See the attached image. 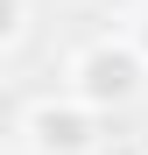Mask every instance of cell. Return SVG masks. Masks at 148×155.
<instances>
[{
	"label": "cell",
	"instance_id": "6da1fadb",
	"mask_svg": "<svg viewBox=\"0 0 148 155\" xmlns=\"http://www.w3.org/2000/svg\"><path fill=\"white\" fill-rule=\"evenodd\" d=\"M64 85H71V99H78V106H92V113H120V106H134V99H141L148 64L134 57L127 35H92V42L71 49Z\"/></svg>",
	"mask_w": 148,
	"mask_h": 155
},
{
	"label": "cell",
	"instance_id": "7a4b0ae2",
	"mask_svg": "<svg viewBox=\"0 0 148 155\" xmlns=\"http://www.w3.org/2000/svg\"><path fill=\"white\" fill-rule=\"evenodd\" d=\"M21 134H28V148L35 155H92V141H99V113L92 106H78V99H35L28 113H21Z\"/></svg>",
	"mask_w": 148,
	"mask_h": 155
},
{
	"label": "cell",
	"instance_id": "3957f363",
	"mask_svg": "<svg viewBox=\"0 0 148 155\" xmlns=\"http://www.w3.org/2000/svg\"><path fill=\"white\" fill-rule=\"evenodd\" d=\"M21 35H28V0H0V57L21 49Z\"/></svg>",
	"mask_w": 148,
	"mask_h": 155
},
{
	"label": "cell",
	"instance_id": "277c9868",
	"mask_svg": "<svg viewBox=\"0 0 148 155\" xmlns=\"http://www.w3.org/2000/svg\"><path fill=\"white\" fill-rule=\"evenodd\" d=\"M92 155H148V148H134V141H106V134H99V141H92Z\"/></svg>",
	"mask_w": 148,
	"mask_h": 155
},
{
	"label": "cell",
	"instance_id": "5b68a950",
	"mask_svg": "<svg viewBox=\"0 0 148 155\" xmlns=\"http://www.w3.org/2000/svg\"><path fill=\"white\" fill-rule=\"evenodd\" d=\"M127 42H134V57L148 64V14H134V28H127Z\"/></svg>",
	"mask_w": 148,
	"mask_h": 155
},
{
	"label": "cell",
	"instance_id": "8992f818",
	"mask_svg": "<svg viewBox=\"0 0 148 155\" xmlns=\"http://www.w3.org/2000/svg\"><path fill=\"white\" fill-rule=\"evenodd\" d=\"M106 14H141V0H99Z\"/></svg>",
	"mask_w": 148,
	"mask_h": 155
}]
</instances>
